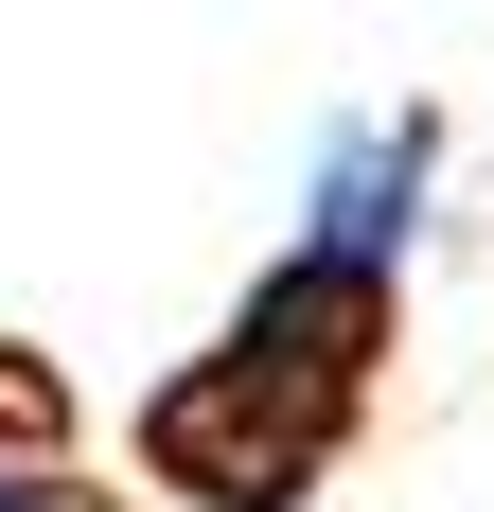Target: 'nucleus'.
Instances as JSON below:
<instances>
[{"mask_svg":"<svg viewBox=\"0 0 494 512\" xmlns=\"http://www.w3.org/2000/svg\"><path fill=\"white\" fill-rule=\"evenodd\" d=\"M389 336H406V265L283 230V265L212 318V354H177L142 389V477L177 512H300L389 389Z\"/></svg>","mask_w":494,"mask_h":512,"instance_id":"obj_1","label":"nucleus"},{"mask_svg":"<svg viewBox=\"0 0 494 512\" xmlns=\"http://www.w3.org/2000/svg\"><path fill=\"white\" fill-rule=\"evenodd\" d=\"M424 195H442V106H353L318 142V177H300V248L406 265L424 248Z\"/></svg>","mask_w":494,"mask_h":512,"instance_id":"obj_2","label":"nucleus"},{"mask_svg":"<svg viewBox=\"0 0 494 512\" xmlns=\"http://www.w3.org/2000/svg\"><path fill=\"white\" fill-rule=\"evenodd\" d=\"M0 512H71V477H53V460H0Z\"/></svg>","mask_w":494,"mask_h":512,"instance_id":"obj_3","label":"nucleus"}]
</instances>
